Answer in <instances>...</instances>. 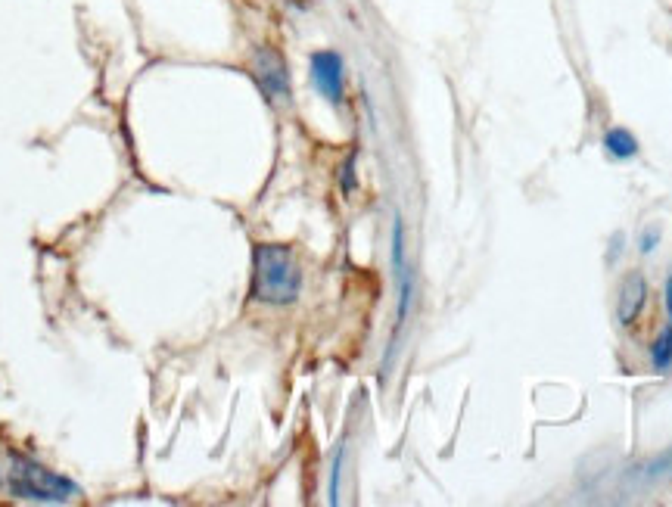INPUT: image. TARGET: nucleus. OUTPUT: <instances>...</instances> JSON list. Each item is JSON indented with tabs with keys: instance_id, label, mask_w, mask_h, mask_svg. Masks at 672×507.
Wrapping results in <instances>:
<instances>
[{
	"instance_id": "nucleus-1",
	"label": "nucleus",
	"mask_w": 672,
	"mask_h": 507,
	"mask_svg": "<svg viewBox=\"0 0 672 507\" xmlns=\"http://www.w3.org/2000/svg\"><path fill=\"white\" fill-rule=\"evenodd\" d=\"M302 271L290 246L259 243L252 252V299L265 305H290L299 299Z\"/></svg>"
},
{
	"instance_id": "nucleus-2",
	"label": "nucleus",
	"mask_w": 672,
	"mask_h": 507,
	"mask_svg": "<svg viewBox=\"0 0 672 507\" xmlns=\"http://www.w3.org/2000/svg\"><path fill=\"white\" fill-rule=\"evenodd\" d=\"M10 492L22 501H35V504H66L81 495V489L72 480H66V476L19 455H13V467H10Z\"/></svg>"
},
{
	"instance_id": "nucleus-3",
	"label": "nucleus",
	"mask_w": 672,
	"mask_h": 507,
	"mask_svg": "<svg viewBox=\"0 0 672 507\" xmlns=\"http://www.w3.org/2000/svg\"><path fill=\"white\" fill-rule=\"evenodd\" d=\"M252 75H256L262 94L271 103H287L290 100V72L284 56H280L274 47H259L256 56H252Z\"/></svg>"
},
{
	"instance_id": "nucleus-4",
	"label": "nucleus",
	"mask_w": 672,
	"mask_h": 507,
	"mask_svg": "<svg viewBox=\"0 0 672 507\" xmlns=\"http://www.w3.org/2000/svg\"><path fill=\"white\" fill-rule=\"evenodd\" d=\"M312 81L321 97H327L333 106H340L346 97V63L336 50H318L312 53Z\"/></svg>"
},
{
	"instance_id": "nucleus-5",
	"label": "nucleus",
	"mask_w": 672,
	"mask_h": 507,
	"mask_svg": "<svg viewBox=\"0 0 672 507\" xmlns=\"http://www.w3.org/2000/svg\"><path fill=\"white\" fill-rule=\"evenodd\" d=\"M644 296H648V284H644V277L638 271L629 274L626 284H623V293H620V305H616V318H620V324H635V318L644 308Z\"/></svg>"
},
{
	"instance_id": "nucleus-6",
	"label": "nucleus",
	"mask_w": 672,
	"mask_h": 507,
	"mask_svg": "<svg viewBox=\"0 0 672 507\" xmlns=\"http://www.w3.org/2000/svg\"><path fill=\"white\" fill-rule=\"evenodd\" d=\"M604 147L613 159H632L638 156V140L626 128H610L604 137Z\"/></svg>"
},
{
	"instance_id": "nucleus-7",
	"label": "nucleus",
	"mask_w": 672,
	"mask_h": 507,
	"mask_svg": "<svg viewBox=\"0 0 672 507\" xmlns=\"http://www.w3.org/2000/svg\"><path fill=\"white\" fill-rule=\"evenodd\" d=\"M651 364L657 374H666L672 368V321H669V327L660 330V336L651 346Z\"/></svg>"
},
{
	"instance_id": "nucleus-8",
	"label": "nucleus",
	"mask_w": 672,
	"mask_h": 507,
	"mask_svg": "<svg viewBox=\"0 0 672 507\" xmlns=\"http://www.w3.org/2000/svg\"><path fill=\"white\" fill-rule=\"evenodd\" d=\"M657 240H660V231H657V228H654V231H648V234L641 237V252H651V249L657 246Z\"/></svg>"
},
{
	"instance_id": "nucleus-9",
	"label": "nucleus",
	"mask_w": 672,
	"mask_h": 507,
	"mask_svg": "<svg viewBox=\"0 0 672 507\" xmlns=\"http://www.w3.org/2000/svg\"><path fill=\"white\" fill-rule=\"evenodd\" d=\"M666 312H669V321H672V274L666 280Z\"/></svg>"
}]
</instances>
